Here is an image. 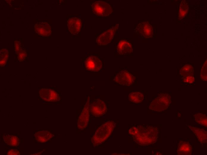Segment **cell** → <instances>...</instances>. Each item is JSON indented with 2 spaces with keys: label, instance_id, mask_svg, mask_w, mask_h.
<instances>
[{
  "label": "cell",
  "instance_id": "6da1fadb",
  "mask_svg": "<svg viewBox=\"0 0 207 155\" xmlns=\"http://www.w3.org/2000/svg\"><path fill=\"white\" fill-rule=\"evenodd\" d=\"M136 134L132 137L136 142L145 146L156 142L159 131L156 127L149 125H139L137 127Z\"/></svg>",
  "mask_w": 207,
  "mask_h": 155
},
{
  "label": "cell",
  "instance_id": "7a4b0ae2",
  "mask_svg": "<svg viewBox=\"0 0 207 155\" xmlns=\"http://www.w3.org/2000/svg\"><path fill=\"white\" fill-rule=\"evenodd\" d=\"M115 125L114 121H109L99 127L91 139L93 146H98L108 139L112 133Z\"/></svg>",
  "mask_w": 207,
  "mask_h": 155
},
{
  "label": "cell",
  "instance_id": "3957f363",
  "mask_svg": "<svg viewBox=\"0 0 207 155\" xmlns=\"http://www.w3.org/2000/svg\"><path fill=\"white\" fill-rule=\"evenodd\" d=\"M171 101V97L168 94L161 93L151 102L149 108L154 111H161L167 108Z\"/></svg>",
  "mask_w": 207,
  "mask_h": 155
},
{
  "label": "cell",
  "instance_id": "277c9868",
  "mask_svg": "<svg viewBox=\"0 0 207 155\" xmlns=\"http://www.w3.org/2000/svg\"><path fill=\"white\" fill-rule=\"evenodd\" d=\"M90 111L93 116L98 117L102 116L107 111V106L104 102L99 99L92 101L90 106Z\"/></svg>",
  "mask_w": 207,
  "mask_h": 155
},
{
  "label": "cell",
  "instance_id": "5b68a950",
  "mask_svg": "<svg viewBox=\"0 0 207 155\" xmlns=\"http://www.w3.org/2000/svg\"><path fill=\"white\" fill-rule=\"evenodd\" d=\"M91 6L93 13L99 16H106L112 12L110 5L104 1H95L92 4Z\"/></svg>",
  "mask_w": 207,
  "mask_h": 155
},
{
  "label": "cell",
  "instance_id": "8992f818",
  "mask_svg": "<svg viewBox=\"0 0 207 155\" xmlns=\"http://www.w3.org/2000/svg\"><path fill=\"white\" fill-rule=\"evenodd\" d=\"M90 98L87 99V102L82 111L78 120L77 127L79 129L83 130L87 126L90 118Z\"/></svg>",
  "mask_w": 207,
  "mask_h": 155
},
{
  "label": "cell",
  "instance_id": "52a82bcc",
  "mask_svg": "<svg viewBox=\"0 0 207 155\" xmlns=\"http://www.w3.org/2000/svg\"><path fill=\"white\" fill-rule=\"evenodd\" d=\"M134 30L136 33L144 38L152 37L153 33L152 27L147 21L139 23Z\"/></svg>",
  "mask_w": 207,
  "mask_h": 155
},
{
  "label": "cell",
  "instance_id": "ba28073f",
  "mask_svg": "<svg viewBox=\"0 0 207 155\" xmlns=\"http://www.w3.org/2000/svg\"><path fill=\"white\" fill-rule=\"evenodd\" d=\"M135 79V77L128 72L123 70L117 74L114 80L120 85L129 86L133 83Z\"/></svg>",
  "mask_w": 207,
  "mask_h": 155
},
{
  "label": "cell",
  "instance_id": "9c48e42d",
  "mask_svg": "<svg viewBox=\"0 0 207 155\" xmlns=\"http://www.w3.org/2000/svg\"><path fill=\"white\" fill-rule=\"evenodd\" d=\"M118 26L119 24H117L101 34L96 39L97 43L100 45H105L109 43L113 38Z\"/></svg>",
  "mask_w": 207,
  "mask_h": 155
},
{
  "label": "cell",
  "instance_id": "30bf717a",
  "mask_svg": "<svg viewBox=\"0 0 207 155\" xmlns=\"http://www.w3.org/2000/svg\"><path fill=\"white\" fill-rule=\"evenodd\" d=\"M84 64L86 69L91 72H98L102 67L101 61L95 56L91 55L87 57L85 60Z\"/></svg>",
  "mask_w": 207,
  "mask_h": 155
},
{
  "label": "cell",
  "instance_id": "8fae6325",
  "mask_svg": "<svg viewBox=\"0 0 207 155\" xmlns=\"http://www.w3.org/2000/svg\"><path fill=\"white\" fill-rule=\"evenodd\" d=\"M39 93L43 100L48 102H57L60 99L58 94L51 89H43L40 91Z\"/></svg>",
  "mask_w": 207,
  "mask_h": 155
},
{
  "label": "cell",
  "instance_id": "7c38bea8",
  "mask_svg": "<svg viewBox=\"0 0 207 155\" xmlns=\"http://www.w3.org/2000/svg\"><path fill=\"white\" fill-rule=\"evenodd\" d=\"M67 25L69 31L74 35L80 31L81 27V20L78 18L73 17L67 21Z\"/></svg>",
  "mask_w": 207,
  "mask_h": 155
},
{
  "label": "cell",
  "instance_id": "4fadbf2b",
  "mask_svg": "<svg viewBox=\"0 0 207 155\" xmlns=\"http://www.w3.org/2000/svg\"><path fill=\"white\" fill-rule=\"evenodd\" d=\"M34 28L36 32L41 36H47L51 33V27L46 22H39L36 23Z\"/></svg>",
  "mask_w": 207,
  "mask_h": 155
},
{
  "label": "cell",
  "instance_id": "5bb4252c",
  "mask_svg": "<svg viewBox=\"0 0 207 155\" xmlns=\"http://www.w3.org/2000/svg\"><path fill=\"white\" fill-rule=\"evenodd\" d=\"M117 49V52L120 55L130 53L133 50L131 44L124 40H122L118 43Z\"/></svg>",
  "mask_w": 207,
  "mask_h": 155
},
{
  "label": "cell",
  "instance_id": "9a60e30c",
  "mask_svg": "<svg viewBox=\"0 0 207 155\" xmlns=\"http://www.w3.org/2000/svg\"><path fill=\"white\" fill-rule=\"evenodd\" d=\"M192 152V148L189 142L182 141H180L177 150V154L191 155Z\"/></svg>",
  "mask_w": 207,
  "mask_h": 155
},
{
  "label": "cell",
  "instance_id": "2e32d148",
  "mask_svg": "<svg viewBox=\"0 0 207 155\" xmlns=\"http://www.w3.org/2000/svg\"><path fill=\"white\" fill-rule=\"evenodd\" d=\"M189 128L195 134L199 142L202 143H206L207 142V131L203 129L188 125Z\"/></svg>",
  "mask_w": 207,
  "mask_h": 155
},
{
  "label": "cell",
  "instance_id": "e0dca14e",
  "mask_svg": "<svg viewBox=\"0 0 207 155\" xmlns=\"http://www.w3.org/2000/svg\"><path fill=\"white\" fill-rule=\"evenodd\" d=\"M34 135L37 140L42 143L46 142L54 136L50 132L44 131H38Z\"/></svg>",
  "mask_w": 207,
  "mask_h": 155
},
{
  "label": "cell",
  "instance_id": "ac0fdd59",
  "mask_svg": "<svg viewBox=\"0 0 207 155\" xmlns=\"http://www.w3.org/2000/svg\"><path fill=\"white\" fill-rule=\"evenodd\" d=\"M128 98L130 101L133 103H137L141 102L144 99L143 94L139 92H133L129 94Z\"/></svg>",
  "mask_w": 207,
  "mask_h": 155
},
{
  "label": "cell",
  "instance_id": "d6986e66",
  "mask_svg": "<svg viewBox=\"0 0 207 155\" xmlns=\"http://www.w3.org/2000/svg\"><path fill=\"white\" fill-rule=\"evenodd\" d=\"M189 7L187 3L186 0H182L179 6L178 13V18L181 20L184 18L187 14Z\"/></svg>",
  "mask_w": 207,
  "mask_h": 155
},
{
  "label": "cell",
  "instance_id": "ffe728a7",
  "mask_svg": "<svg viewBox=\"0 0 207 155\" xmlns=\"http://www.w3.org/2000/svg\"><path fill=\"white\" fill-rule=\"evenodd\" d=\"M4 142L8 145L12 146H17L19 143V140L16 136L8 135L4 137Z\"/></svg>",
  "mask_w": 207,
  "mask_h": 155
},
{
  "label": "cell",
  "instance_id": "44dd1931",
  "mask_svg": "<svg viewBox=\"0 0 207 155\" xmlns=\"http://www.w3.org/2000/svg\"><path fill=\"white\" fill-rule=\"evenodd\" d=\"M194 72L193 66L190 64H186L180 70V74L183 77L192 76Z\"/></svg>",
  "mask_w": 207,
  "mask_h": 155
},
{
  "label": "cell",
  "instance_id": "7402d4cb",
  "mask_svg": "<svg viewBox=\"0 0 207 155\" xmlns=\"http://www.w3.org/2000/svg\"><path fill=\"white\" fill-rule=\"evenodd\" d=\"M194 117L196 122L206 127L207 126V117L206 115L202 113L195 114Z\"/></svg>",
  "mask_w": 207,
  "mask_h": 155
},
{
  "label": "cell",
  "instance_id": "603a6c76",
  "mask_svg": "<svg viewBox=\"0 0 207 155\" xmlns=\"http://www.w3.org/2000/svg\"><path fill=\"white\" fill-rule=\"evenodd\" d=\"M0 64L1 66H4L8 58L9 51L6 49H2L0 51Z\"/></svg>",
  "mask_w": 207,
  "mask_h": 155
},
{
  "label": "cell",
  "instance_id": "cb8c5ba5",
  "mask_svg": "<svg viewBox=\"0 0 207 155\" xmlns=\"http://www.w3.org/2000/svg\"><path fill=\"white\" fill-rule=\"evenodd\" d=\"M207 61L206 60L200 72V78L202 80L205 81H207Z\"/></svg>",
  "mask_w": 207,
  "mask_h": 155
},
{
  "label": "cell",
  "instance_id": "d4e9b609",
  "mask_svg": "<svg viewBox=\"0 0 207 155\" xmlns=\"http://www.w3.org/2000/svg\"><path fill=\"white\" fill-rule=\"evenodd\" d=\"M182 80L183 82L188 84L192 83L195 81L194 78L192 76L183 77Z\"/></svg>",
  "mask_w": 207,
  "mask_h": 155
},
{
  "label": "cell",
  "instance_id": "484cf974",
  "mask_svg": "<svg viewBox=\"0 0 207 155\" xmlns=\"http://www.w3.org/2000/svg\"><path fill=\"white\" fill-rule=\"evenodd\" d=\"M18 54V58L19 61H23L26 58V53L25 51H21Z\"/></svg>",
  "mask_w": 207,
  "mask_h": 155
},
{
  "label": "cell",
  "instance_id": "4316f807",
  "mask_svg": "<svg viewBox=\"0 0 207 155\" xmlns=\"http://www.w3.org/2000/svg\"><path fill=\"white\" fill-rule=\"evenodd\" d=\"M21 43L20 41H15V52L18 53L22 51V49L21 47Z\"/></svg>",
  "mask_w": 207,
  "mask_h": 155
},
{
  "label": "cell",
  "instance_id": "83f0119b",
  "mask_svg": "<svg viewBox=\"0 0 207 155\" xmlns=\"http://www.w3.org/2000/svg\"><path fill=\"white\" fill-rule=\"evenodd\" d=\"M137 127L133 126L129 130V133L132 136L134 135L137 132Z\"/></svg>",
  "mask_w": 207,
  "mask_h": 155
},
{
  "label": "cell",
  "instance_id": "f1b7e54d",
  "mask_svg": "<svg viewBox=\"0 0 207 155\" xmlns=\"http://www.w3.org/2000/svg\"><path fill=\"white\" fill-rule=\"evenodd\" d=\"M7 154L9 155H20L19 152L17 150L11 149L9 151Z\"/></svg>",
  "mask_w": 207,
  "mask_h": 155
}]
</instances>
